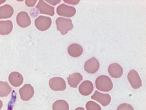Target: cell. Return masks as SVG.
Instances as JSON below:
<instances>
[{
  "instance_id": "1",
  "label": "cell",
  "mask_w": 146,
  "mask_h": 110,
  "mask_svg": "<svg viewBox=\"0 0 146 110\" xmlns=\"http://www.w3.org/2000/svg\"><path fill=\"white\" fill-rule=\"evenodd\" d=\"M95 84L96 89L103 92L110 91L113 87L111 79L106 75H102L98 77L96 80Z\"/></svg>"
},
{
  "instance_id": "2",
  "label": "cell",
  "mask_w": 146,
  "mask_h": 110,
  "mask_svg": "<svg viewBox=\"0 0 146 110\" xmlns=\"http://www.w3.org/2000/svg\"><path fill=\"white\" fill-rule=\"evenodd\" d=\"M55 23L57 30L60 31L62 35L67 34L74 27L72 20L70 19L59 17L56 19Z\"/></svg>"
},
{
  "instance_id": "3",
  "label": "cell",
  "mask_w": 146,
  "mask_h": 110,
  "mask_svg": "<svg viewBox=\"0 0 146 110\" xmlns=\"http://www.w3.org/2000/svg\"><path fill=\"white\" fill-rule=\"evenodd\" d=\"M52 20L50 17L44 15H40L35 20L36 28L39 30L43 31L48 29L50 27Z\"/></svg>"
},
{
  "instance_id": "4",
  "label": "cell",
  "mask_w": 146,
  "mask_h": 110,
  "mask_svg": "<svg viewBox=\"0 0 146 110\" xmlns=\"http://www.w3.org/2000/svg\"><path fill=\"white\" fill-rule=\"evenodd\" d=\"M49 85L52 90L55 91H64L66 85L64 80L60 77H55L51 78L49 81Z\"/></svg>"
},
{
  "instance_id": "5",
  "label": "cell",
  "mask_w": 146,
  "mask_h": 110,
  "mask_svg": "<svg viewBox=\"0 0 146 110\" xmlns=\"http://www.w3.org/2000/svg\"><path fill=\"white\" fill-rule=\"evenodd\" d=\"M56 11L57 14L60 16L70 17L75 15L76 10L74 7L62 3L57 7Z\"/></svg>"
},
{
  "instance_id": "6",
  "label": "cell",
  "mask_w": 146,
  "mask_h": 110,
  "mask_svg": "<svg viewBox=\"0 0 146 110\" xmlns=\"http://www.w3.org/2000/svg\"><path fill=\"white\" fill-rule=\"evenodd\" d=\"M20 98L23 101H28L34 96L35 91L33 87L30 84H25L19 91Z\"/></svg>"
},
{
  "instance_id": "7",
  "label": "cell",
  "mask_w": 146,
  "mask_h": 110,
  "mask_svg": "<svg viewBox=\"0 0 146 110\" xmlns=\"http://www.w3.org/2000/svg\"><path fill=\"white\" fill-rule=\"evenodd\" d=\"M127 79L131 85L134 89L142 86V80L138 72L134 69L131 70L127 75Z\"/></svg>"
},
{
  "instance_id": "8",
  "label": "cell",
  "mask_w": 146,
  "mask_h": 110,
  "mask_svg": "<svg viewBox=\"0 0 146 110\" xmlns=\"http://www.w3.org/2000/svg\"><path fill=\"white\" fill-rule=\"evenodd\" d=\"M100 67V63L98 60L94 57L85 62L84 68L85 70L87 73L93 74L98 70Z\"/></svg>"
},
{
  "instance_id": "9",
  "label": "cell",
  "mask_w": 146,
  "mask_h": 110,
  "mask_svg": "<svg viewBox=\"0 0 146 110\" xmlns=\"http://www.w3.org/2000/svg\"><path fill=\"white\" fill-rule=\"evenodd\" d=\"M91 98L100 103L103 106L108 105L111 100L110 95L108 94L102 93L96 90L91 97Z\"/></svg>"
},
{
  "instance_id": "10",
  "label": "cell",
  "mask_w": 146,
  "mask_h": 110,
  "mask_svg": "<svg viewBox=\"0 0 146 110\" xmlns=\"http://www.w3.org/2000/svg\"><path fill=\"white\" fill-rule=\"evenodd\" d=\"M35 7L39 10L40 14L51 16L54 15V7L49 5L43 0H39Z\"/></svg>"
},
{
  "instance_id": "11",
  "label": "cell",
  "mask_w": 146,
  "mask_h": 110,
  "mask_svg": "<svg viewBox=\"0 0 146 110\" xmlns=\"http://www.w3.org/2000/svg\"><path fill=\"white\" fill-rule=\"evenodd\" d=\"M16 20L17 24L22 28H26L31 23L30 17L28 13L24 11H20L17 14Z\"/></svg>"
},
{
  "instance_id": "12",
  "label": "cell",
  "mask_w": 146,
  "mask_h": 110,
  "mask_svg": "<svg viewBox=\"0 0 146 110\" xmlns=\"http://www.w3.org/2000/svg\"><path fill=\"white\" fill-rule=\"evenodd\" d=\"M94 89L92 82L89 80L83 81L78 87V91L80 93L84 96L90 95Z\"/></svg>"
},
{
  "instance_id": "13",
  "label": "cell",
  "mask_w": 146,
  "mask_h": 110,
  "mask_svg": "<svg viewBox=\"0 0 146 110\" xmlns=\"http://www.w3.org/2000/svg\"><path fill=\"white\" fill-rule=\"evenodd\" d=\"M108 71L112 77L115 78L121 77L123 73L122 67L119 64L116 63H112L109 66Z\"/></svg>"
},
{
  "instance_id": "14",
  "label": "cell",
  "mask_w": 146,
  "mask_h": 110,
  "mask_svg": "<svg viewBox=\"0 0 146 110\" xmlns=\"http://www.w3.org/2000/svg\"><path fill=\"white\" fill-rule=\"evenodd\" d=\"M9 81L13 87H17L20 86L23 82V77L19 72L14 71L11 72L8 77Z\"/></svg>"
},
{
  "instance_id": "15",
  "label": "cell",
  "mask_w": 146,
  "mask_h": 110,
  "mask_svg": "<svg viewBox=\"0 0 146 110\" xmlns=\"http://www.w3.org/2000/svg\"><path fill=\"white\" fill-rule=\"evenodd\" d=\"M83 50L82 47L77 43H73L68 47L67 51L71 56L76 58L80 56L82 54Z\"/></svg>"
},
{
  "instance_id": "16",
  "label": "cell",
  "mask_w": 146,
  "mask_h": 110,
  "mask_svg": "<svg viewBox=\"0 0 146 110\" xmlns=\"http://www.w3.org/2000/svg\"><path fill=\"white\" fill-rule=\"evenodd\" d=\"M67 79L68 84L70 87L77 88L78 85L83 80V78L80 73L76 72L70 75Z\"/></svg>"
},
{
  "instance_id": "17",
  "label": "cell",
  "mask_w": 146,
  "mask_h": 110,
  "mask_svg": "<svg viewBox=\"0 0 146 110\" xmlns=\"http://www.w3.org/2000/svg\"><path fill=\"white\" fill-rule=\"evenodd\" d=\"M13 23L10 20L0 21V34L2 35L9 34L12 31Z\"/></svg>"
},
{
  "instance_id": "18",
  "label": "cell",
  "mask_w": 146,
  "mask_h": 110,
  "mask_svg": "<svg viewBox=\"0 0 146 110\" xmlns=\"http://www.w3.org/2000/svg\"><path fill=\"white\" fill-rule=\"evenodd\" d=\"M13 7L8 4H5L0 6V19L11 17L14 13Z\"/></svg>"
},
{
  "instance_id": "19",
  "label": "cell",
  "mask_w": 146,
  "mask_h": 110,
  "mask_svg": "<svg viewBox=\"0 0 146 110\" xmlns=\"http://www.w3.org/2000/svg\"><path fill=\"white\" fill-rule=\"evenodd\" d=\"M53 110H69V106L68 102L63 99L55 101L52 105Z\"/></svg>"
},
{
  "instance_id": "20",
  "label": "cell",
  "mask_w": 146,
  "mask_h": 110,
  "mask_svg": "<svg viewBox=\"0 0 146 110\" xmlns=\"http://www.w3.org/2000/svg\"><path fill=\"white\" fill-rule=\"evenodd\" d=\"M11 91L12 88L8 82L0 81V97H7Z\"/></svg>"
},
{
  "instance_id": "21",
  "label": "cell",
  "mask_w": 146,
  "mask_h": 110,
  "mask_svg": "<svg viewBox=\"0 0 146 110\" xmlns=\"http://www.w3.org/2000/svg\"><path fill=\"white\" fill-rule=\"evenodd\" d=\"M86 108L87 110H102L101 106L98 104L91 101L87 102Z\"/></svg>"
},
{
  "instance_id": "22",
  "label": "cell",
  "mask_w": 146,
  "mask_h": 110,
  "mask_svg": "<svg viewBox=\"0 0 146 110\" xmlns=\"http://www.w3.org/2000/svg\"><path fill=\"white\" fill-rule=\"evenodd\" d=\"M116 110H134L132 106L129 104L123 103L120 105Z\"/></svg>"
},
{
  "instance_id": "23",
  "label": "cell",
  "mask_w": 146,
  "mask_h": 110,
  "mask_svg": "<svg viewBox=\"0 0 146 110\" xmlns=\"http://www.w3.org/2000/svg\"><path fill=\"white\" fill-rule=\"evenodd\" d=\"M37 1V0H26L25 1V3L26 5L28 7H33L35 5Z\"/></svg>"
},
{
  "instance_id": "24",
  "label": "cell",
  "mask_w": 146,
  "mask_h": 110,
  "mask_svg": "<svg viewBox=\"0 0 146 110\" xmlns=\"http://www.w3.org/2000/svg\"><path fill=\"white\" fill-rule=\"evenodd\" d=\"M63 1L65 3L73 5H76L78 4L80 2V0H63Z\"/></svg>"
},
{
  "instance_id": "25",
  "label": "cell",
  "mask_w": 146,
  "mask_h": 110,
  "mask_svg": "<svg viewBox=\"0 0 146 110\" xmlns=\"http://www.w3.org/2000/svg\"><path fill=\"white\" fill-rule=\"evenodd\" d=\"M45 1L51 5L55 6L57 4L59 3L61 1L60 0H45Z\"/></svg>"
},
{
  "instance_id": "26",
  "label": "cell",
  "mask_w": 146,
  "mask_h": 110,
  "mask_svg": "<svg viewBox=\"0 0 146 110\" xmlns=\"http://www.w3.org/2000/svg\"><path fill=\"white\" fill-rule=\"evenodd\" d=\"M75 110H85L84 108L82 107H79L75 109Z\"/></svg>"
},
{
  "instance_id": "27",
  "label": "cell",
  "mask_w": 146,
  "mask_h": 110,
  "mask_svg": "<svg viewBox=\"0 0 146 110\" xmlns=\"http://www.w3.org/2000/svg\"><path fill=\"white\" fill-rule=\"evenodd\" d=\"M3 103L2 101L0 99V110L2 108V107L3 106Z\"/></svg>"
},
{
  "instance_id": "28",
  "label": "cell",
  "mask_w": 146,
  "mask_h": 110,
  "mask_svg": "<svg viewBox=\"0 0 146 110\" xmlns=\"http://www.w3.org/2000/svg\"><path fill=\"white\" fill-rule=\"evenodd\" d=\"M6 1V0H0V4L4 3Z\"/></svg>"
}]
</instances>
